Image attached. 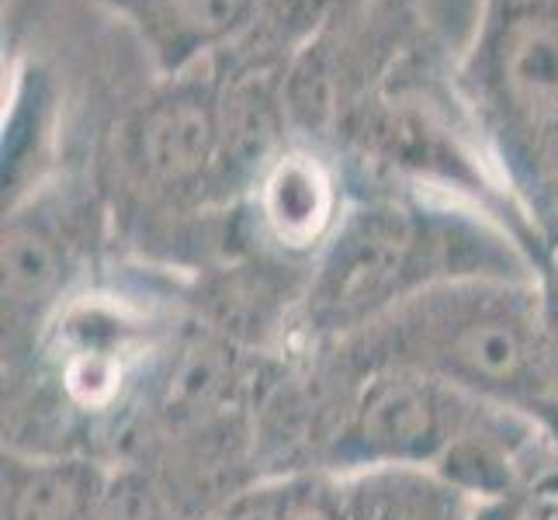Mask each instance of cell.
<instances>
[{
	"mask_svg": "<svg viewBox=\"0 0 558 520\" xmlns=\"http://www.w3.org/2000/svg\"><path fill=\"white\" fill-rule=\"evenodd\" d=\"M354 202L310 267L299 340L330 347L427 288L465 278H537L542 257L478 205L402 184L354 181Z\"/></svg>",
	"mask_w": 558,
	"mask_h": 520,
	"instance_id": "1",
	"label": "cell"
},
{
	"mask_svg": "<svg viewBox=\"0 0 558 520\" xmlns=\"http://www.w3.org/2000/svg\"><path fill=\"white\" fill-rule=\"evenodd\" d=\"M337 372L407 368L531 413L558 434V347L542 278L427 288L361 334L310 347Z\"/></svg>",
	"mask_w": 558,
	"mask_h": 520,
	"instance_id": "2",
	"label": "cell"
},
{
	"mask_svg": "<svg viewBox=\"0 0 558 520\" xmlns=\"http://www.w3.org/2000/svg\"><path fill=\"white\" fill-rule=\"evenodd\" d=\"M465 98L499 181L542 246L558 250V0H478L458 52Z\"/></svg>",
	"mask_w": 558,
	"mask_h": 520,
	"instance_id": "3",
	"label": "cell"
},
{
	"mask_svg": "<svg viewBox=\"0 0 558 520\" xmlns=\"http://www.w3.org/2000/svg\"><path fill=\"white\" fill-rule=\"evenodd\" d=\"M114 240L94 170H60L4 208V361L22 364L56 310L105 271Z\"/></svg>",
	"mask_w": 558,
	"mask_h": 520,
	"instance_id": "4",
	"label": "cell"
},
{
	"mask_svg": "<svg viewBox=\"0 0 558 520\" xmlns=\"http://www.w3.org/2000/svg\"><path fill=\"white\" fill-rule=\"evenodd\" d=\"M354 170L337 149L288 140L250 184L240 205L246 254L313 267L354 202Z\"/></svg>",
	"mask_w": 558,
	"mask_h": 520,
	"instance_id": "5",
	"label": "cell"
},
{
	"mask_svg": "<svg viewBox=\"0 0 558 520\" xmlns=\"http://www.w3.org/2000/svg\"><path fill=\"white\" fill-rule=\"evenodd\" d=\"M119 22L153 76H178L219 56L246 28L257 0H90Z\"/></svg>",
	"mask_w": 558,
	"mask_h": 520,
	"instance_id": "6",
	"label": "cell"
},
{
	"mask_svg": "<svg viewBox=\"0 0 558 520\" xmlns=\"http://www.w3.org/2000/svg\"><path fill=\"white\" fill-rule=\"evenodd\" d=\"M114 469V461L84 451L4 448V520H90Z\"/></svg>",
	"mask_w": 558,
	"mask_h": 520,
	"instance_id": "7",
	"label": "cell"
},
{
	"mask_svg": "<svg viewBox=\"0 0 558 520\" xmlns=\"http://www.w3.org/2000/svg\"><path fill=\"white\" fill-rule=\"evenodd\" d=\"M348 4L351 0H257L246 28L211 60L229 73L284 84L299 52Z\"/></svg>",
	"mask_w": 558,
	"mask_h": 520,
	"instance_id": "8",
	"label": "cell"
},
{
	"mask_svg": "<svg viewBox=\"0 0 558 520\" xmlns=\"http://www.w3.org/2000/svg\"><path fill=\"white\" fill-rule=\"evenodd\" d=\"M486 507L420 469L348 472V520H483Z\"/></svg>",
	"mask_w": 558,
	"mask_h": 520,
	"instance_id": "9",
	"label": "cell"
},
{
	"mask_svg": "<svg viewBox=\"0 0 558 520\" xmlns=\"http://www.w3.org/2000/svg\"><path fill=\"white\" fill-rule=\"evenodd\" d=\"M219 520H348V472L292 469L264 475Z\"/></svg>",
	"mask_w": 558,
	"mask_h": 520,
	"instance_id": "10",
	"label": "cell"
},
{
	"mask_svg": "<svg viewBox=\"0 0 558 520\" xmlns=\"http://www.w3.org/2000/svg\"><path fill=\"white\" fill-rule=\"evenodd\" d=\"M90 520H178V517L167 510V504L160 499V493L153 489L143 469L119 465L98 513Z\"/></svg>",
	"mask_w": 558,
	"mask_h": 520,
	"instance_id": "11",
	"label": "cell"
},
{
	"mask_svg": "<svg viewBox=\"0 0 558 520\" xmlns=\"http://www.w3.org/2000/svg\"><path fill=\"white\" fill-rule=\"evenodd\" d=\"M413 4L445 32L458 49H465L469 35L475 28L478 0H413Z\"/></svg>",
	"mask_w": 558,
	"mask_h": 520,
	"instance_id": "12",
	"label": "cell"
},
{
	"mask_svg": "<svg viewBox=\"0 0 558 520\" xmlns=\"http://www.w3.org/2000/svg\"><path fill=\"white\" fill-rule=\"evenodd\" d=\"M542 292H545V310H548V323L555 334V347H558V250L545 257L542 264Z\"/></svg>",
	"mask_w": 558,
	"mask_h": 520,
	"instance_id": "13",
	"label": "cell"
},
{
	"mask_svg": "<svg viewBox=\"0 0 558 520\" xmlns=\"http://www.w3.org/2000/svg\"><path fill=\"white\" fill-rule=\"evenodd\" d=\"M483 520H548V517L537 513L531 504H510V507H486Z\"/></svg>",
	"mask_w": 558,
	"mask_h": 520,
	"instance_id": "14",
	"label": "cell"
}]
</instances>
